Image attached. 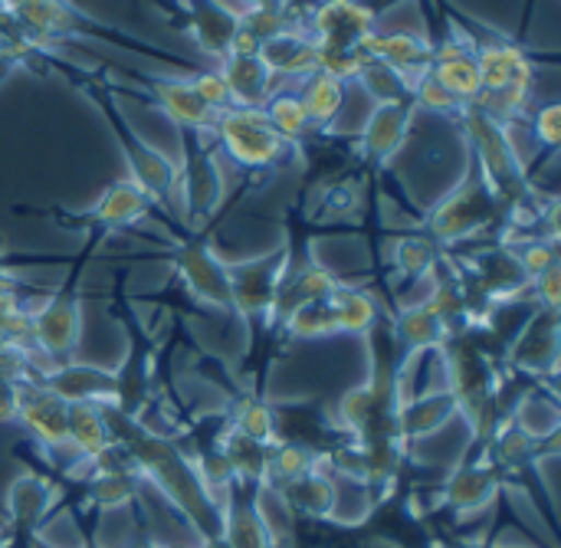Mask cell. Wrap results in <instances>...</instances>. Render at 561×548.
Segmentation results:
<instances>
[{
	"mask_svg": "<svg viewBox=\"0 0 561 548\" xmlns=\"http://www.w3.org/2000/svg\"><path fill=\"white\" fill-rule=\"evenodd\" d=\"M477 72H480V105L496 122L510 125L529 105L533 89V59L516 43H486L477 46Z\"/></svg>",
	"mask_w": 561,
	"mask_h": 548,
	"instance_id": "obj_1",
	"label": "cell"
},
{
	"mask_svg": "<svg viewBox=\"0 0 561 548\" xmlns=\"http://www.w3.org/2000/svg\"><path fill=\"white\" fill-rule=\"evenodd\" d=\"M220 141V148L243 168H270L276 161H283L293 148V141H286L266 118L263 109H240L230 105L224 112H217V122L210 128Z\"/></svg>",
	"mask_w": 561,
	"mask_h": 548,
	"instance_id": "obj_2",
	"label": "cell"
},
{
	"mask_svg": "<svg viewBox=\"0 0 561 548\" xmlns=\"http://www.w3.org/2000/svg\"><path fill=\"white\" fill-rule=\"evenodd\" d=\"M378 33V13L368 0H322L309 16V36L316 53H365V43Z\"/></svg>",
	"mask_w": 561,
	"mask_h": 548,
	"instance_id": "obj_3",
	"label": "cell"
},
{
	"mask_svg": "<svg viewBox=\"0 0 561 548\" xmlns=\"http://www.w3.org/2000/svg\"><path fill=\"white\" fill-rule=\"evenodd\" d=\"M500 214V201L493 197L490 184L483 181L477 161H473V171L463 178V184L444 197L437 204V210L431 214V233L437 240H463V237H473L477 230H483L493 217Z\"/></svg>",
	"mask_w": 561,
	"mask_h": 548,
	"instance_id": "obj_4",
	"label": "cell"
},
{
	"mask_svg": "<svg viewBox=\"0 0 561 548\" xmlns=\"http://www.w3.org/2000/svg\"><path fill=\"white\" fill-rule=\"evenodd\" d=\"M99 105L108 112V122L115 128V135L122 138V151H125V161H128V171H131V184L148 197V201H161L174 191L178 184V168L174 161H168V155H161L158 148H151L148 141H141L128 125L125 118L112 109V102L105 95H99Z\"/></svg>",
	"mask_w": 561,
	"mask_h": 548,
	"instance_id": "obj_5",
	"label": "cell"
},
{
	"mask_svg": "<svg viewBox=\"0 0 561 548\" xmlns=\"http://www.w3.org/2000/svg\"><path fill=\"white\" fill-rule=\"evenodd\" d=\"M431 76L460 102V105H473L480 99V72H477V46L463 43L457 36L444 39L434 46V62H431Z\"/></svg>",
	"mask_w": 561,
	"mask_h": 548,
	"instance_id": "obj_6",
	"label": "cell"
},
{
	"mask_svg": "<svg viewBox=\"0 0 561 548\" xmlns=\"http://www.w3.org/2000/svg\"><path fill=\"white\" fill-rule=\"evenodd\" d=\"M411 115H414V102L375 105V112L368 115V122H365V128H362V155H365L371 164L391 161V158L401 151V145L408 141Z\"/></svg>",
	"mask_w": 561,
	"mask_h": 548,
	"instance_id": "obj_7",
	"label": "cell"
},
{
	"mask_svg": "<svg viewBox=\"0 0 561 548\" xmlns=\"http://www.w3.org/2000/svg\"><path fill=\"white\" fill-rule=\"evenodd\" d=\"M217 72L227 82L233 105H240V109H263L273 99L276 79L256 53H227L220 59Z\"/></svg>",
	"mask_w": 561,
	"mask_h": 548,
	"instance_id": "obj_8",
	"label": "cell"
},
{
	"mask_svg": "<svg viewBox=\"0 0 561 548\" xmlns=\"http://www.w3.org/2000/svg\"><path fill=\"white\" fill-rule=\"evenodd\" d=\"M154 102L168 112V118L178 128H191V132H210L217 122V112L194 92L191 79H148Z\"/></svg>",
	"mask_w": 561,
	"mask_h": 548,
	"instance_id": "obj_9",
	"label": "cell"
},
{
	"mask_svg": "<svg viewBox=\"0 0 561 548\" xmlns=\"http://www.w3.org/2000/svg\"><path fill=\"white\" fill-rule=\"evenodd\" d=\"M365 56L381 59L394 72H401L408 82L424 76L434 62V46L414 33H371L365 43Z\"/></svg>",
	"mask_w": 561,
	"mask_h": 548,
	"instance_id": "obj_10",
	"label": "cell"
},
{
	"mask_svg": "<svg viewBox=\"0 0 561 548\" xmlns=\"http://www.w3.org/2000/svg\"><path fill=\"white\" fill-rule=\"evenodd\" d=\"M256 56L273 72V79H279V76L306 79L309 72H316V43H312L309 30H299V26H286L283 33L270 36Z\"/></svg>",
	"mask_w": 561,
	"mask_h": 548,
	"instance_id": "obj_11",
	"label": "cell"
},
{
	"mask_svg": "<svg viewBox=\"0 0 561 548\" xmlns=\"http://www.w3.org/2000/svg\"><path fill=\"white\" fill-rule=\"evenodd\" d=\"M276 266H279V260H276V263H273V260H263V263L230 266V270H227V279H230L233 306L243 309L247 316L273 309V306H276V296H279Z\"/></svg>",
	"mask_w": 561,
	"mask_h": 548,
	"instance_id": "obj_12",
	"label": "cell"
},
{
	"mask_svg": "<svg viewBox=\"0 0 561 548\" xmlns=\"http://www.w3.org/2000/svg\"><path fill=\"white\" fill-rule=\"evenodd\" d=\"M16 418L43 447H66V401L56 398L49 388L30 391V395L20 391Z\"/></svg>",
	"mask_w": 561,
	"mask_h": 548,
	"instance_id": "obj_13",
	"label": "cell"
},
{
	"mask_svg": "<svg viewBox=\"0 0 561 548\" xmlns=\"http://www.w3.org/2000/svg\"><path fill=\"white\" fill-rule=\"evenodd\" d=\"M79 335V309L69 299H46L43 309H36L33 316V342L53 355L62 358L72 352Z\"/></svg>",
	"mask_w": 561,
	"mask_h": 548,
	"instance_id": "obj_14",
	"label": "cell"
},
{
	"mask_svg": "<svg viewBox=\"0 0 561 548\" xmlns=\"http://www.w3.org/2000/svg\"><path fill=\"white\" fill-rule=\"evenodd\" d=\"M187 10H191V36H194V43L204 53L224 59L230 43H233L237 26H240V16L230 13L227 7H220L217 0H187Z\"/></svg>",
	"mask_w": 561,
	"mask_h": 548,
	"instance_id": "obj_15",
	"label": "cell"
},
{
	"mask_svg": "<svg viewBox=\"0 0 561 548\" xmlns=\"http://www.w3.org/2000/svg\"><path fill=\"white\" fill-rule=\"evenodd\" d=\"M181 276L197 299L214 306H233L227 266H220V260H214L204 247H187L181 253Z\"/></svg>",
	"mask_w": 561,
	"mask_h": 548,
	"instance_id": "obj_16",
	"label": "cell"
},
{
	"mask_svg": "<svg viewBox=\"0 0 561 548\" xmlns=\"http://www.w3.org/2000/svg\"><path fill=\"white\" fill-rule=\"evenodd\" d=\"M66 444H72L85 460H95L99 454L115 447L112 444V427H108V421L99 414V408L92 401L66 404Z\"/></svg>",
	"mask_w": 561,
	"mask_h": 548,
	"instance_id": "obj_17",
	"label": "cell"
},
{
	"mask_svg": "<svg viewBox=\"0 0 561 548\" xmlns=\"http://www.w3.org/2000/svg\"><path fill=\"white\" fill-rule=\"evenodd\" d=\"M299 102L306 109V118L312 128H329L339 112H342V102H345V82L329 76V72H309L302 79V89H299Z\"/></svg>",
	"mask_w": 561,
	"mask_h": 548,
	"instance_id": "obj_18",
	"label": "cell"
},
{
	"mask_svg": "<svg viewBox=\"0 0 561 548\" xmlns=\"http://www.w3.org/2000/svg\"><path fill=\"white\" fill-rule=\"evenodd\" d=\"M148 204H151V201H148L131 181H118V184H112V187L99 197L92 217H95L99 224H105V227H128V224H135L138 217L148 214Z\"/></svg>",
	"mask_w": 561,
	"mask_h": 548,
	"instance_id": "obj_19",
	"label": "cell"
},
{
	"mask_svg": "<svg viewBox=\"0 0 561 548\" xmlns=\"http://www.w3.org/2000/svg\"><path fill=\"white\" fill-rule=\"evenodd\" d=\"M279 500H283V506L299 510L306 516H325L335 506V490L319 470H312V473L279 487Z\"/></svg>",
	"mask_w": 561,
	"mask_h": 548,
	"instance_id": "obj_20",
	"label": "cell"
},
{
	"mask_svg": "<svg viewBox=\"0 0 561 548\" xmlns=\"http://www.w3.org/2000/svg\"><path fill=\"white\" fill-rule=\"evenodd\" d=\"M365 92L378 102V105H388V102H414L411 99V82L394 72L391 66H385L381 59H371L365 56V62L358 66V76H355Z\"/></svg>",
	"mask_w": 561,
	"mask_h": 548,
	"instance_id": "obj_21",
	"label": "cell"
},
{
	"mask_svg": "<svg viewBox=\"0 0 561 548\" xmlns=\"http://www.w3.org/2000/svg\"><path fill=\"white\" fill-rule=\"evenodd\" d=\"M112 378L102 372H89V368H59L49 378V391L56 398H62L66 404L72 401H92L99 395H112Z\"/></svg>",
	"mask_w": 561,
	"mask_h": 548,
	"instance_id": "obj_22",
	"label": "cell"
},
{
	"mask_svg": "<svg viewBox=\"0 0 561 548\" xmlns=\"http://www.w3.org/2000/svg\"><path fill=\"white\" fill-rule=\"evenodd\" d=\"M493 493H496V477L493 470H483V467H463L447 487V500L460 513L480 510L483 503L493 500Z\"/></svg>",
	"mask_w": 561,
	"mask_h": 548,
	"instance_id": "obj_23",
	"label": "cell"
},
{
	"mask_svg": "<svg viewBox=\"0 0 561 548\" xmlns=\"http://www.w3.org/2000/svg\"><path fill=\"white\" fill-rule=\"evenodd\" d=\"M329 306H332V312H335V326H339V332H355V335H362V332H368L371 326H375V302L365 296V293H358V289H348V286H335L332 293H329Z\"/></svg>",
	"mask_w": 561,
	"mask_h": 548,
	"instance_id": "obj_24",
	"label": "cell"
},
{
	"mask_svg": "<svg viewBox=\"0 0 561 548\" xmlns=\"http://www.w3.org/2000/svg\"><path fill=\"white\" fill-rule=\"evenodd\" d=\"M224 460L230 464L233 477L247 480V483H260L266 480V464H270V447L266 444H256L243 434H230L227 444H224Z\"/></svg>",
	"mask_w": 561,
	"mask_h": 548,
	"instance_id": "obj_25",
	"label": "cell"
},
{
	"mask_svg": "<svg viewBox=\"0 0 561 548\" xmlns=\"http://www.w3.org/2000/svg\"><path fill=\"white\" fill-rule=\"evenodd\" d=\"M263 112H266L270 125H273L286 141H293V145H299V141L306 138V132L312 128L309 118H306V109H302L299 95H293V92L273 95V99L263 105Z\"/></svg>",
	"mask_w": 561,
	"mask_h": 548,
	"instance_id": "obj_26",
	"label": "cell"
},
{
	"mask_svg": "<svg viewBox=\"0 0 561 548\" xmlns=\"http://www.w3.org/2000/svg\"><path fill=\"white\" fill-rule=\"evenodd\" d=\"M49 487L36 477H23L16 480L13 493H10V513L16 520V526H36L46 516L49 506Z\"/></svg>",
	"mask_w": 561,
	"mask_h": 548,
	"instance_id": "obj_27",
	"label": "cell"
},
{
	"mask_svg": "<svg viewBox=\"0 0 561 548\" xmlns=\"http://www.w3.org/2000/svg\"><path fill=\"white\" fill-rule=\"evenodd\" d=\"M289 332L296 339H325L332 332H339L335 326V312L329 306V299H316L306 306H296L289 312Z\"/></svg>",
	"mask_w": 561,
	"mask_h": 548,
	"instance_id": "obj_28",
	"label": "cell"
},
{
	"mask_svg": "<svg viewBox=\"0 0 561 548\" xmlns=\"http://www.w3.org/2000/svg\"><path fill=\"white\" fill-rule=\"evenodd\" d=\"M444 335V322L434 316V309L424 302L417 309H404L401 322H398V339L411 349H427L434 342H440Z\"/></svg>",
	"mask_w": 561,
	"mask_h": 548,
	"instance_id": "obj_29",
	"label": "cell"
},
{
	"mask_svg": "<svg viewBox=\"0 0 561 548\" xmlns=\"http://www.w3.org/2000/svg\"><path fill=\"white\" fill-rule=\"evenodd\" d=\"M450 411H457L454 395L424 398L421 404L404 408V414H401V434H427V431H434L437 424H444V421L450 418Z\"/></svg>",
	"mask_w": 561,
	"mask_h": 548,
	"instance_id": "obj_30",
	"label": "cell"
},
{
	"mask_svg": "<svg viewBox=\"0 0 561 548\" xmlns=\"http://www.w3.org/2000/svg\"><path fill=\"white\" fill-rule=\"evenodd\" d=\"M135 490H138V473H131V470H105L92 483V500L99 506H115L118 510V506L135 500Z\"/></svg>",
	"mask_w": 561,
	"mask_h": 548,
	"instance_id": "obj_31",
	"label": "cell"
},
{
	"mask_svg": "<svg viewBox=\"0 0 561 548\" xmlns=\"http://www.w3.org/2000/svg\"><path fill=\"white\" fill-rule=\"evenodd\" d=\"M233 424H237V434H243V437H250L256 444H266V447L276 444V418L263 404H253V401L240 404Z\"/></svg>",
	"mask_w": 561,
	"mask_h": 548,
	"instance_id": "obj_32",
	"label": "cell"
},
{
	"mask_svg": "<svg viewBox=\"0 0 561 548\" xmlns=\"http://www.w3.org/2000/svg\"><path fill=\"white\" fill-rule=\"evenodd\" d=\"M411 99H414V105H424V109H431V112H440V115H450V118H457L460 115V102L431 76V69L424 72V76H417L414 82H411Z\"/></svg>",
	"mask_w": 561,
	"mask_h": 548,
	"instance_id": "obj_33",
	"label": "cell"
},
{
	"mask_svg": "<svg viewBox=\"0 0 561 548\" xmlns=\"http://www.w3.org/2000/svg\"><path fill=\"white\" fill-rule=\"evenodd\" d=\"M533 135L539 138V145L546 151H556L561 145V105L559 102H546L542 109H536L533 115Z\"/></svg>",
	"mask_w": 561,
	"mask_h": 548,
	"instance_id": "obj_34",
	"label": "cell"
},
{
	"mask_svg": "<svg viewBox=\"0 0 561 548\" xmlns=\"http://www.w3.org/2000/svg\"><path fill=\"white\" fill-rule=\"evenodd\" d=\"M191 85H194V92H197L214 112H224V109L233 105V99H230L227 82L220 79V72H197V76H191Z\"/></svg>",
	"mask_w": 561,
	"mask_h": 548,
	"instance_id": "obj_35",
	"label": "cell"
},
{
	"mask_svg": "<svg viewBox=\"0 0 561 548\" xmlns=\"http://www.w3.org/2000/svg\"><path fill=\"white\" fill-rule=\"evenodd\" d=\"M398 263L404 273H427L434 266V247L424 237H411L398 250Z\"/></svg>",
	"mask_w": 561,
	"mask_h": 548,
	"instance_id": "obj_36",
	"label": "cell"
},
{
	"mask_svg": "<svg viewBox=\"0 0 561 548\" xmlns=\"http://www.w3.org/2000/svg\"><path fill=\"white\" fill-rule=\"evenodd\" d=\"M519 270L526 273V279H536V276H542L549 266H556L559 260H556V250L549 247V243H529L523 253H519Z\"/></svg>",
	"mask_w": 561,
	"mask_h": 548,
	"instance_id": "obj_37",
	"label": "cell"
},
{
	"mask_svg": "<svg viewBox=\"0 0 561 548\" xmlns=\"http://www.w3.org/2000/svg\"><path fill=\"white\" fill-rule=\"evenodd\" d=\"M561 273H559V263L556 266H549L542 276H536V293H539V299L546 302V309L552 312V309H559V299H561Z\"/></svg>",
	"mask_w": 561,
	"mask_h": 548,
	"instance_id": "obj_38",
	"label": "cell"
},
{
	"mask_svg": "<svg viewBox=\"0 0 561 548\" xmlns=\"http://www.w3.org/2000/svg\"><path fill=\"white\" fill-rule=\"evenodd\" d=\"M16 408H20V391H16V385L0 378V421L16 418Z\"/></svg>",
	"mask_w": 561,
	"mask_h": 548,
	"instance_id": "obj_39",
	"label": "cell"
},
{
	"mask_svg": "<svg viewBox=\"0 0 561 548\" xmlns=\"http://www.w3.org/2000/svg\"><path fill=\"white\" fill-rule=\"evenodd\" d=\"M243 10H256V7H266V3H273V0H237Z\"/></svg>",
	"mask_w": 561,
	"mask_h": 548,
	"instance_id": "obj_40",
	"label": "cell"
},
{
	"mask_svg": "<svg viewBox=\"0 0 561 548\" xmlns=\"http://www.w3.org/2000/svg\"><path fill=\"white\" fill-rule=\"evenodd\" d=\"M128 548H158V546H154L151 539H135V543H131Z\"/></svg>",
	"mask_w": 561,
	"mask_h": 548,
	"instance_id": "obj_41",
	"label": "cell"
},
{
	"mask_svg": "<svg viewBox=\"0 0 561 548\" xmlns=\"http://www.w3.org/2000/svg\"><path fill=\"white\" fill-rule=\"evenodd\" d=\"M158 548H194V546H158Z\"/></svg>",
	"mask_w": 561,
	"mask_h": 548,
	"instance_id": "obj_42",
	"label": "cell"
},
{
	"mask_svg": "<svg viewBox=\"0 0 561 548\" xmlns=\"http://www.w3.org/2000/svg\"><path fill=\"white\" fill-rule=\"evenodd\" d=\"M85 548H95V546H85Z\"/></svg>",
	"mask_w": 561,
	"mask_h": 548,
	"instance_id": "obj_43",
	"label": "cell"
}]
</instances>
